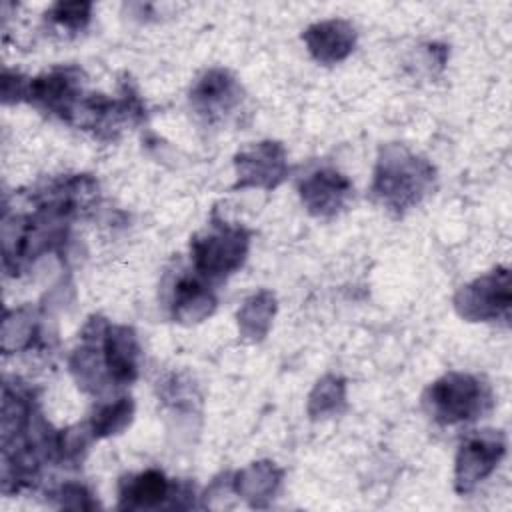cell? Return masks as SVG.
Instances as JSON below:
<instances>
[{
	"label": "cell",
	"mask_w": 512,
	"mask_h": 512,
	"mask_svg": "<svg viewBox=\"0 0 512 512\" xmlns=\"http://www.w3.org/2000/svg\"><path fill=\"white\" fill-rule=\"evenodd\" d=\"M432 182V168L398 148H386L378 162L374 194L394 210L416 204Z\"/></svg>",
	"instance_id": "obj_1"
},
{
	"label": "cell",
	"mask_w": 512,
	"mask_h": 512,
	"mask_svg": "<svg viewBox=\"0 0 512 512\" xmlns=\"http://www.w3.org/2000/svg\"><path fill=\"white\" fill-rule=\"evenodd\" d=\"M488 400V392L474 376L452 372L426 390L424 408L440 424H456L478 418Z\"/></svg>",
	"instance_id": "obj_2"
},
{
	"label": "cell",
	"mask_w": 512,
	"mask_h": 512,
	"mask_svg": "<svg viewBox=\"0 0 512 512\" xmlns=\"http://www.w3.org/2000/svg\"><path fill=\"white\" fill-rule=\"evenodd\" d=\"M248 250V234L242 228L216 224L214 230L192 240L194 266L200 274L222 278L236 270Z\"/></svg>",
	"instance_id": "obj_3"
},
{
	"label": "cell",
	"mask_w": 512,
	"mask_h": 512,
	"mask_svg": "<svg viewBox=\"0 0 512 512\" xmlns=\"http://www.w3.org/2000/svg\"><path fill=\"white\" fill-rule=\"evenodd\" d=\"M458 312L468 320L508 318L510 308V276L506 268L478 278L462 288L456 296Z\"/></svg>",
	"instance_id": "obj_4"
},
{
	"label": "cell",
	"mask_w": 512,
	"mask_h": 512,
	"mask_svg": "<svg viewBox=\"0 0 512 512\" xmlns=\"http://www.w3.org/2000/svg\"><path fill=\"white\" fill-rule=\"evenodd\" d=\"M504 436L500 432H480L460 446L456 458V490L470 492L476 482L486 478L504 456Z\"/></svg>",
	"instance_id": "obj_5"
},
{
	"label": "cell",
	"mask_w": 512,
	"mask_h": 512,
	"mask_svg": "<svg viewBox=\"0 0 512 512\" xmlns=\"http://www.w3.org/2000/svg\"><path fill=\"white\" fill-rule=\"evenodd\" d=\"M78 88L80 70L78 68H58L50 74L38 76L26 88V96L36 106L58 114L60 118L72 122L78 110Z\"/></svg>",
	"instance_id": "obj_6"
},
{
	"label": "cell",
	"mask_w": 512,
	"mask_h": 512,
	"mask_svg": "<svg viewBox=\"0 0 512 512\" xmlns=\"http://www.w3.org/2000/svg\"><path fill=\"white\" fill-rule=\"evenodd\" d=\"M236 186L274 188L286 172L284 150L278 142H260L258 146L236 156Z\"/></svg>",
	"instance_id": "obj_7"
},
{
	"label": "cell",
	"mask_w": 512,
	"mask_h": 512,
	"mask_svg": "<svg viewBox=\"0 0 512 512\" xmlns=\"http://www.w3.org/2000/svg\"><path fill=\"white\" fill-rule=\"evenodd\" d=\"M240 98V86L224 70L206 72L190 94L196 112L204 114L208 120L228 114L240 102Z\"/></svg>",
	"instance_id": "obj_8"
},
{
	"label": "cell",
	"mask_w": 512,
	"mask_h": 512,
	"mask_svg": "<svg viewBox=\"0 0 512 512\" xmlns=\"http://www.w3.org/2000/svg\"><path fill=\"white\" fill-rule=\"evenodd\" d=\"M350 192V182L334 170H318L300 184L302 202L316 216L336 214L344 206Z\"/></svg>",
	"instance_id": "obj_9"
},
{
	"label": "cell",
	"mask_w": 512,
	"mask_h": 512,
	"mask_svg": "<svg viewBox=\"0 0 512 512\" xmlns=\"http://www.w3.org/2000/svg\"><path fill=\"white\" fill-rule=\"evenodd\" d=\"M302 40L308 44L310 54L324 64H334L348 56L354 46V28L344 20H328L310 26Z\"/></svg>",
	"instance_id": "obj_10"
},
{
	"label": "cell",
	"mask_w": 512,
	"mask_h": 512,
	"mask_svg": "<svg viewBox=\"0 0 512 512\" xmlns=\"http://www.w3.org/2000/svg\"><path fill=\"white\" fill-rule=\"evenodd\" d=\"M104 364L116 384H128L138 374L136 336L126 326H106L104 332Z\"/></svg>",
	"instance_id": "obj_11"
},
{
	"label": "cell",
	"mask_w": 512,
	"mask_h": 512,
	"mask_svg": "<svg viewBox=\"0 0 512 512\" xmlns=\"http://www.w3.org/2000/svg\"><path fill=\"white\" fill-rule=\"evenodd\" d=\"M170 486L162 472L148 470L130 476L120 490V508H156L168 498Z\"/></svg>",
	"instance_id": "obj_12"
},
{
	"label": "cell",
	"mask_w": 512,
	"mask_h": 512,
	"mask_svg": "<svg viewBox=\"0 0 512 512\" xmlns=\"http://www.w3.org/2000/svg\"><path fill=\"white\" fill-rule=\"evenodd\" d=\"M214 308V296L196 280H182L174 292V316L180 320H200Z\"/></svg>",
	"instance_id": "obj_13"
},
{
	"label": "cell",
	"mask_w": 512,
	"mask_h": 512,
	"mask_svg": "<svg viewBox=\"0 0 512 512\" xmlns=\"http://www.w3.org/2000/svg\"><path fill=\"white\" fill-rule=\"evenodd\" d=\"M130 414H132V402L128 398H122L120 402L98 410L92 418L94 436L112 434V432L124 428V424L130 420Z\"/></svg>",
	"instance_id": "obj_14"
},
{
	"label": "cell",
	"mask_w": 512,
	"mask_h": 512,
	"mask_svg": "<svg viewBox=\"0 0 512 512\" xmlns=\"http://www.w3.org/2000/svg\"><path fill=\"white\" fill-rule=\"evenodd\" d=\"M46 16H50V20L64 28V30H72L78 32L86 26L88 18H90V4L86 2H58Z\"/></svg>",
	"instance_id": "obj_15"
}]
</instances>
